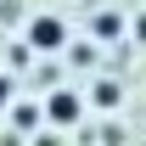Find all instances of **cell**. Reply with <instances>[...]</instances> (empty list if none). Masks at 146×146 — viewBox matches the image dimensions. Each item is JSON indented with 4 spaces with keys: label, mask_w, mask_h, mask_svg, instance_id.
<instances>
[{
    "label": "cell",
    "mask_w": 146,
    "mask_h": 146,
    "mask_svg": "<svg viewBox=\"0 0 146 146\" xmlns=\"http://www.w3.org/2000/svg\"><path fill=\"white\" fill-rule=\"evenodd\" d=\"M118 34H124V17L101 6V11H96V39H118Z\"/></svg>",
    "instance_id": "5b68a950"
},
{
    "label": "cell",
    "mask_w": 146,
    "mask_h": 146,
    "mask_svg": "<svg viewBox=\"0 0 146 146\" xmlns=\"http://www.w3.org/2000/svg\"><path fill=\"white\" fill-rule=\"evenodd\" d=\"M90 101H96L101 112H112L118 101H124V84H118V79H96V90H90Z\"/></svg>",
    "instance_id": "277c9868"
},
{
    "label": "cell",
    "mask_w": 146,
    "mask_h": 146,
    "mask_svg": "<svg viewBox=\"0 0 146 146\" xmlns=\"http://www.w3.org/2000/svg\"><path fill=\"white\" fill-rule=\"evenodd\" d=\"M11 124H17V135H28V129H39V118H45V107H34V101H11Z\"/></svg>",
    "instance_id": "3957f363"
},
{
    "label": "cell",
    "mask_w": 146,
    "mask_h": 146,
    "mask_svg": "<svg viewBox=\"0 0 146 146\" xmlns=\"http://www.w3.org/2000/svg\"><path fill=\"white\" fill-rule=\"evenodd\" d=\"M11 90H17V84H11V73H0V107H11Z\"/></svg>",
    "instance_id": "52a82bcc"
},
{
    "label": "cell",
    "mask_w": 146,
    "mask_h": 146,
    "mask_svg": "<svg viewBox=\"0 0 146 146\" xmlns=\"http://www.w3.org/2000/svg\"><path fill=\"white\" fill-rule=\"evenodd\" d=\"M79 112H84V101H79L73 90H51V96H45V118H51V124L73 129V124H79Z\"/></svg>",
    "instance_id": "7a4b0ae2"
},
{
    "label": "cell",
    "mask_w": 146,
    "mask_h": 146,
    "mask_svg": "<svg viewBox=\"0 0 146 146\" xmlns=\"http://www.w3.org/2000/svg\"><path fill=\"white\" fill-rule=\"evenodd\" d=\"M28 62H34V51H28V39H17L11 45V68H28Z\"/></svg>",
    "instance_id": "8992f818"
},
{
    "label": "cell",
    "mask_w": 146,
    "mask_h": 146,
    "mask_svg": "<svg viewBox=\"0 0 146 146\" xmlns=\"http://www.w3.org/2000/svg\"><path fill=\"white\" fill-rule=\"evenodd\" d=\"M90 6H107V0H90Z\"/></svg>",
    "instance_id": "9c48e42d"
},
{
    "label": "cell",
    "mask_w": 146,
    "mask_h": 146,
    "mask_svg": "<svg viewBox=\"0 0 146 146\" xmlns=\"http://www.w3.org/2000/svg\"><path fill=\"white\" fill-rule=\"evenodd\" d=\"M28 51H68V23L62 17H51V11H39L34 23H28Z\"/></svg>",
    "instance_id": "6da1fadb"
},
{
    "label": "cell",
    "mask_w": 146,
    "mask_h": 146,
    "mask_svg": "<svg viewBox=\"0 0 146 146\" xmlns=\"http://www.w3.org/2000/svg\"><path fill=\"white\" fill-rule=\"evenodd\" d=\"M135 39H141V45H146V17H135Z\"/></svg>",
    "instance_id": "ba28073f"
}]
</instances>
